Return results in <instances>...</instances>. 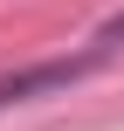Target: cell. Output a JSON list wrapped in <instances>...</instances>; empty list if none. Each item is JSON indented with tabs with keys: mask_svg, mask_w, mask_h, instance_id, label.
I'll list each match as a JSON object with an SVG mask.
<instances>
[{
	"mask_svg": "<svg viewBox=\"0 0 124 131\" xmlns=\"http://www.w3.org/2000/svg\"><path fill=\"white\" fill-rule=\"evenodd\" d=\"M90 69H97V48H90V55H55V62L7 69V76H0V111H7V104H35V97H55V90L83 83Z\"/></svg>",
	"mask_w": 124,
	"mask_h": 131,
	"instance_id": "6da1fadb",
	"label": "cell"
},
{
	"mask_svg": "<svg viewBox=\"0 0 124 131\" xmlns=\"http://www.w3.org/2000/svg\"><path fill=\"white\" fill-rule=\"evenodd\" d=\"M117 48H124V14H110V21L97 28V62H110Z\"/></svg>",
	"mask_w": 124,
	"mask_h": 131,
	"instance_id": "7a4b0ae2",
	"label": "cell"
}]
</instances>
